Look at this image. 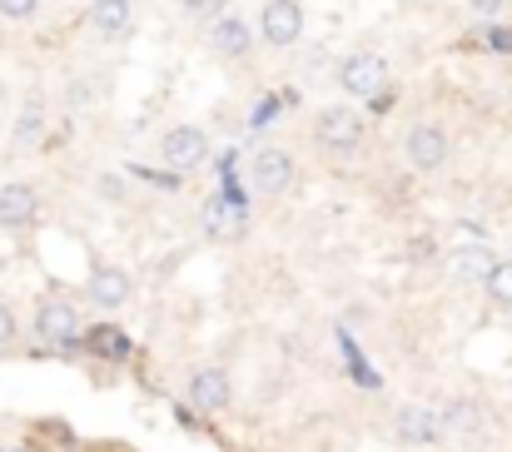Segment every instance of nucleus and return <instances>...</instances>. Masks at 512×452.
I'll list each match as a JSON object with an SVG mask.
<instances>
[{"mask_svg": "<svg viewBox=\"0 0 512 452\" xmlns=\"http://www.w3.org/2000/svg\"><path fill=\"white\" fill-rule=\"evenodd\" d=\"M339 85L348 95H378L383 85H388V60L383 55H373V50H358V55H348L339 70Z\"/></svg>", "mask_w": 512, "mask_h": 452, "instance_id": "nucleus-1", "label": "nucleus"}, {"mask_svg": "<svg viewBox=\"0 0 512 452\" xmlns=\"http://www.w3.org/2000/svg\"><path fill=\"white\" fill-rule=\"evenodd\" d=\"M35 328H40L45 343L70 348V343H80V308L65 303V299H45L40 303V313H35Z\"/></svg>", "mask_w": 512, "mask_h": 452, "instance_id": "nucleus-2", "label": "nucleus"}, {"mask_svg": "<svg viewBox=\"0 0 512 452\" xmlns=\"http://www.w3.org/2000/svg\"><path fill=\"white\" fill-rule=\"evenodd\" d=\"M160 154H165L170 169H199L204 154H209V140H204L199 125H174L170 135L160 140Z\"/></svg>", "mask_w": 512, "mask_h": 452, "instance_id": "nucleus-3", "label": "nucleus"}, {"mask_svg": "<svg viewBox=\"0 0 512 452\" xmlns=\"http://www.w3.org/2000/svg\"><path fill=\"white\" fill-rule=\"evenodd\" d=\"M363 115L353 110V105H334V110H324L319 115V145H329V150H353L358 140H363Z\"/></svg>", "mask_w": 512, "mask_h": 452, "instance_id": "nucleus-4", "label": "nucleus"}, {"mask_svg": "<svg viewBox=\"0 0 512 452\" xmlns=\"http://www.w3.org/2000/svg\"><path fill=\"white\" fill-rule=\"evenodd\" d=\"M249 179H254L259 194H284L294 184V159H289V150H259L249 159Z\"/></svg>", "mask_w": 512, "mask_h": 452, "instance_id": "nucleus-5", "label": "nucleus"}, {"mask_svg": "<svg viewBox=\"0 0 512 452\" xmlns=\"http://www.w3.org/2000/svg\"><path fill=\"white\" fill-rule=\"evenodd\" d=\"M408 164L423 169V174L443 169V164H448V130H438V125H413V130H408Z\"/></svg>", "mask_w": 512, "mask_h": 452, "instance_id": "nucleus-6", "label": "nucleus"}, {"mask_svg": "<svg viewBox=\"0 0 512 452\" xmlns=\"http://www.w3.org/2000/svg\"><path fill=\"white\" fill-rule=\"evenodd\" d=\"M259 25H264V40L269 45H294L304 35V5L299 0H269Z\"/></svg>", "mask_w": 512, "mask_h": 452, "instance_id": "nucleus-7", "label": "nucleus"}, {"mask_svg": "<svg viewBox=\"0 0 512 452\" xmlns=\"http://www.w3.org/2000/svg\"><path fill=\"white\" fill-rule=\"evenodd\" d=\"M189 403H194L199 413L229 408V373H224V368H199V373L189 378Z\"/></svg>", "mask_w": 512, "mask_h": 452, "instance_id": "nucleus-8", "label": "nucleus"}, {"mask_svg": "<svg viewBox=\"0 0 512 452\" xmlns=\"http://www.w3.org/2000/svg\"><path fill=\"white\" fill-rule=\"evenodd\" d=\"M40 214V199L30 184H0V229H25L35 224Z\"/></svg>", "mask_w": 512, "mask_h": 452, "instance_id": "nucleus-9", "label": "nucleus"}, {"mask_svg": "<svg viewBox=\"0 0 512 452\" xmlns=\"http://www.w3.org/2000/svg\"><path fill=\"white\" fill-rule=\"evenodd\" d=\"M90 299L100 303V308H120V303L130 299V269L100 264V269L90 274Z\"/></svg>", "mask_w": 512, "mask_h": 452, "instance_id": "nucleus-10", "label": "nucleus"}, {"mask_svg": "<svg viewBox=\"0 0 512 452\" xmlns=\"http://www.w3.org/2000/svg\"><path fill=\"white\" fill-rule=\"evenodd\" d=\"M209 50H214L219 60H239V55L249 50V25L234 20V15L214 20V30H209Z\"/></svg>", "mask_w": 512, "mask_h": 452, "instance_id": "nucleus-11", "label": "nucleus"}, {"mask_svg": "<svg viewBox=\"0 0 512 452\" xmlns=\"http://www.w3.org/2000/svg\"><path fill=\"white\" fill-rule=\"evenodd\" d=\"M398 433H403V443H418V448H428V443H438L443 423H438L433 413H423V408H408V413H398Z\"/></svg>", "mask_w": 512, "mask_h": 452, "instance_id": "nucleus-12", "label": "nucleus"}, {"mask_svg": "<svg viewBox=\"0 0 512 452\" xmlns=\"http://www.w3.org/2000/svg\"><path fill=\"white\" fill-rule=\"evenodd\" d=\"M90 25L105 35L130 30V0H90Z\"/></svg>", "mask_w": 512, "mask_h": 452, "instance_id": "nucleus-13", "label": "nucleus"}, {"mask_svg": "<svg viewBox=\"0 0 512 452\" xmlns=\"http://www.w3.org/2000/svg\"><path fill=\"white\" fill-rule=\"evenodd\" d=\"M448 269H453L458 279H488V274H493L488 249H458V254L448 259Z\"/></svg>", "mask_w": 512, "mask_h": 452, "instance_id": "nucleus-14", "label": "nucleus"}, {"mask_svg": "<svg viewBox=\"0 0 512 452\" xmlns=\"http://www.w3.org/2000/svg\"><path fill=\"white\" fill-rule=\"evenodd\" d=\"M488 294L498 303H512V264H498V269L488 274Z\"/></svg>", "mask_w": 512, "mask_h": 452, "instance_id": "nucleus-15", "label": "nucleus"}, {"mask_svg": "<svg viewBox=\"0 0 512 452\" xmlns=\"http://www.w3.org/2000/svg\"><path fill=\"white\" fill-rule=\"evenodd\" d=\"M224 5L229 0H184L189 20H224Z\"/></svg>", "mask_w": 512, "mask_h": 452, "instance_id": "nucleus-16", "label": "nucleus"}, {"mask_svg": "<svg viewBox=\"0 0 512 452\" xmlns=\"http://www.w3.org/2000/svg\"><path fill=\"white\" fill-rule=\"evenodd\" d=\"M35 5H40V0H0V15H5V20H30Z\"/></svg>", "mask_w": 512, "mask_h": 452, "instance_id": "nucleus-17", "label": "nucleus"}, {"mask_svg": "<svg viewBox=\"0 0 512 452\" xmlns=\"http://www.w3.org/2000/svg\"><path fill=\"white\" fill-rule=\"evenodd\" d=\"M35 140H40V115H25L15 125V145H35Z\"/></svg>", "mask_w": 512, "mask_h": 452, "instance_id": "nucleus-18", "label": "nucleus"}, {"mask_svg": "<svg viewBox=\"0 0 512 452\" xmlns=\"http://www.w3.org/2000/svg\"><path fill=\"white\" fill-rule=\"evenodd\" d=\"M5 343H15V313L0 303V348H5Z\"/></svg>", "mask_w": 512, "mask_h": 452, "instance_id": "nucleus-19", "label": "nucleus"}, {"mask_svg": "<svg viewBox=\"0 0 512 452\" xmlns=\"http://www.w3.org/2000/svg\"><path fill=\"white\" fill-rule=\"evenodd\" d=\"M473 10H483V15H493V10H498V0H473Z\"/></svg>", "mask_w": 512, "mask_h": 452, "instance_id": "nucleus-20", "label": "nucleus"}, {"mask_svg": "<svg viewBox=\"0 0 512 452\" xmlns=\"http://www.w3.org/2000/svg\"><path fill=\"white\" fill-rule=\"evenodd\" d=\"M508 95H512V90H508Z\"/></svg>", "mask_w": 512, "mask_h": 452, "instance_id": "nucleus-21", "label": "nucleus"}]
</instances>
